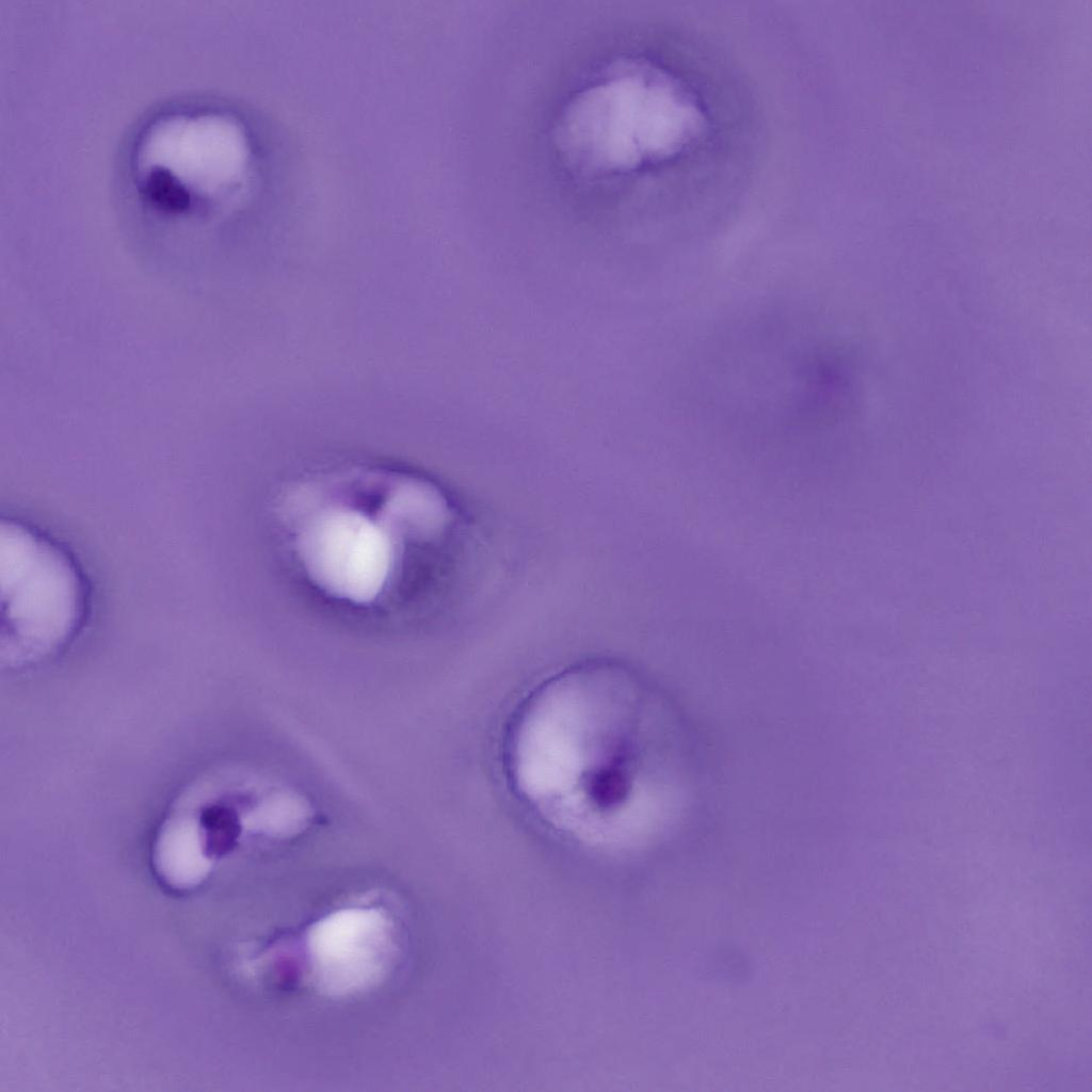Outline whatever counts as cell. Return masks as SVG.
I'll return each instance as SVG.
<instances>
[{"label":"cell","instance_id":"6da1fadb","mask_svg":"<svg viewBox=\"0 0 1092 1092\" xmlns=\"http://www.w3.org/2000/svg\"><path fill=\"white\" fill-rule=\"evenodd\" d=\"M644 698L624 669L588 663L539 685L505 742L512 788L555 831L620 849L642 834L654 802Z\"/></svg>","mask_w":1092,"mask_h":1092},{"label":"cell","instance_id":"7a4b0ae2","mask_svg":"<svg viewBox=\"0 0 1092 1092\" xmlns=\"http://www.w3.org/2000/svg\"><path fill=\"white\" fill-rule=\"evenodd\" d=\"M320 486L294 513V550L316 587L349 605L380 604L410 548L440 540L453 521L444 492L417 477L354 470Z\"/></svg>","mask_w":1092,"mask_h":1092},{"label":"cell","instance_id":"3957f363","mask_svg":"<svg viewBox=\"0 0 1092 1092\" xmlns=\"http://www.w3.org/2000/svg\"><path fill=\"white\" fill-rule=\"evenodd\" d=\"M253 152L245 128L212 110L181 109L150 121L131 157L138 194L170 215L232 200L245 187Z\"/></svg>","mask_w":1092,"mask_h":1092},{"label":"cell","instance_id":"277c9868","mask_svg":"<svg viewBox=\"0 0 1092 1092\" xmlns=\"http://www.w3.org/2000/svg\"><path fill=\"white\" fill-rule=\"evenodd\" d=\"M1 658L28 668L58 654L75 637L85 587L67 553L28 526L1 527Z\"/></svg>","mask_w":1092,"mask_h":1092},{"label":"cell","instance_id":"5b68a950","mask_svg":"<svg viewBox=\"0 0 1092 1092\" xmlns=\"http://www.w3.org/2000/svg\"><path fill=\"white\" fill-rule=\"evenodd\" d=\"M395 949L391 921L370 908L336 911L315 924L307 937L312 981L334 996L375 985L388 971Z\"/></svg>","mask_w":1092,"mask_h":1092},{"label":"cell","instance_id":"8992f818","mask_svg":"<svg viewBox=\"0 0 1092 1092\" xmlns=\"http://www.w3.org/2000/svg\"><path fill=\"white\" fill-rule=\"evenodd\" d=\"M311 814L310 804L302 796L290 790L273 791L246 805L245 828L247 834L288 838L306 829Z\"/></svg>","mask_w":1092,"mask_h":1092}]
</instances>
